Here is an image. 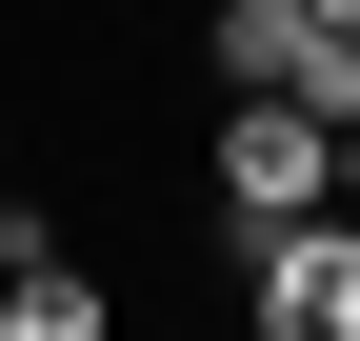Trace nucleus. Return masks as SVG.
I'll use <instances>...</instances> for the list:
<instances>
[{
	"instance_id": "nucleus-1",
	"label": "nucleus",
	"mask_w": 360,
	"mask_h": 341,
	"mask_svg": "<svg viewBox=\"0 0 360 341\" xmlns=\"http://www.w3.org/2000/svg\"><path fill=\"white\" fill-rule=\"evenodd\" d=\"M200 80H220V101H321V120H360V20H321V0H200Z\"/></svg>"
},
{
	"instance_id": "nucleus-2",
	"label": "nucleus",
	"mask_w": 360,
	"mask_h": 341,
	"mask_svg": "<svg viewBox=\"0 0 360 341\" xmlns=\"http://www.w3.org/2000/svg\"><path fill=\"white\" fill-rule=\"evenodd\" d=\"M340 161H360V120L321 101H220V141H200V181H220V221H300V201H340Z\"/></svg>"
},
{
	"instance_id": "nucleus-3",
	"label": "nucleus",
	"mask_w": 360,
	"mask_h": 341,
	"mask_svg": "<svg viewBox=\"0 0 360 341\" xmlns=\"http://www.w3.org/2000/svg\"><path fill=\"white\" fill-rule=\"evenodd\" d=\"M240 321L260 341H360V201H300V221L240 241Z\"/></svg>"
},
{
	"instance_id": "nucleus-4",
	"label": "nucleus",
	"mask_w": 360,
	"mask_h": 341,
	"mask_svg": "<svg viewBox=\"0 0 360 341\" xmlns=\"http://www.w3.org/2000/svg\"><path fill=\"white\" fill-rule=\"evenodd\" d=\"M101 321H120V302L60 261V221H40V201H0V341H101Z\"/></svg>"
},
{
	"instance_id": "nucleus-5",
	"label": "nucleus",
	"mask_w": 360,
	"mask_h": 341,
	"mask_svg": "<svg viewBox=\"0 0 360 341\" xmlns=\"http://www.w3.org/2000/svg\"><path fill=\"white\" fill-rule=\"evenodd\" d=\"M321 20H360V0H321Z\"/></svg>"
},
{
	"instance_id": "nucleus-6",
	"label": "nucleus",
	"mask_w": 360,
	"mask_h": 341,
	"mask_svg": "<svg viewBox=\"0 0 360 341\" xmlns=\"http://www.w3.org/2000/svg\"><path fill=\"white\" fill-rule=\"evenodd\" d=\"M340 201H360V161H340Z\"/></svg>"
}]
</instances>
